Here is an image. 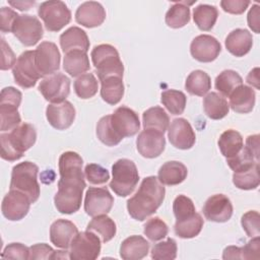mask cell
Masks as SVG:
<instances>
[{"label":"cell","mask_w":260,"mask_h":260,"mask_svg":"<svg viewBox=\"0 0 260 260\" xmlns=\"http://www.w3.org/2000/svg\"><path fill=\"white\" fill-rule=\"evenodd\" d=\"M83 160L75 151L63 152L59 157L58 191L54 203L60 213L72 214L79 210L86 187L82 173Z\"/></svg>","instance_id":"obj_1"},{"label":"cell","mask_w":260,"mask_h":260,"mask_svg":"<svg viewBox=\"0 0 260 260\" xmlns=\"http://www.w3.org/2000/svg\"><path fill=\"white\" fill-rule=\"evenodd\" d=\"M166 189L157 177L149 176L142 180L137 192L128 199L127 210L130 216L143 221L153 214L165 199Z\"/></svg>","instance_id":"obj_2"},{"label":"cell","mask_w":260,"mask_h":260,"mask_svg":"<svg viewBox=\"0 0 260 260\" xmlns=\"http://www.w3.org/2000/svg\"><path fill=\"white\" fill-rule=\"evenodd\" d=\"M36 140V128L29 123H21L10 132L0 134L1 157L8 161H15L22 157Z\"/></svg>","instance_id":"obj_3"},{"label":"cell","mask_w":260,"mask_h":260,"mask_svg":"<svg viewBox=\"0 0 260 260\" xmlns=\"http://www.w3.org/2000/svg\"><path fill=\"white\" fill-rule=\"evenodd\" d=\"M38 173L39 167L31 161L26 160L17 164L12 168L9 189L24 193L29 198L30 202L35 203L41 193L37 178Z\"/></svg>","instance_id":"obj_4"},{"label":"cell","mask_w":260,"mask_h":260,"mask_svg":"<svg viewBox=\"0 0 260 260\" xmlns=\"http://www.w3.org/2000/svg\"><path fill=\"white\" fill-rule=\"evenodd\" d=\"M90 57L100 81L109 76L123 77L124 65L114 46L109 44L98 45L92 49Z\"/></svg>","instance_id":"obj_5"},{"label":"cell","mask_w":260,"mask_h":260,"mask_svg":"<svg viewBox=\"0 0 260 260\" xmlns=\"http://www.w3.org/2000/svg\"><path fill=\"white\" fill-rule=\"evenodd\" d=\"M113 178L110 188L120 197L130 195L139 181L136 165L128 158H120L112 166Z\"/></svg>","instance_id":"obj_6"},{"label":"cell","mask_w":260,"mask_h":260,"mask_svg":"<svg viewBox=\"0 0 260 260\" xmlns=\"http://www.w3.org/2000/svg\"><path fill=\"white\" fill-rule=\"evenodd\" d=\"M38 14L49 31H59L71 21L70 9L60 0L43 2L39 6Z\"/></svg>","instance_id":"obj_7"},{"label":"cell","mask_w":260,"mask_h":260,"mask_svg":"<svg viewBox=\"0 0 260 260\" xmlns=\"http://www.w3.org/2000/svg\"><path fill=\"white\" fill-rule=\"evenodd\" d=\"M101 241L90 231L78 233L71 242L69 257L72 260H94L101 253Z\"/></svg>","instance_id":"obj_8"},{"label":"cell","mask_w":260,"mask_h":260,"mask_svg":"<svg viewBox=\"0 0 260 260\" xmlns=\"http://www.w3.org/2000/svg\"><path fill=\"white\" fill-rule=\"evenodd\" d=\"M14 81L22 88L34 87L42 77L35 60V51H24L12 68Z\"/></svg>","instance_id":"obj_9"},{"label":"cell","mask_w":260,"mask_h":260,"mask_svg":"<svg viewBox=\"0 0 260 260\" xmlns=\"http://www.w3.org/2000/svg\"><path fill=\"white\" fill-rule=\"evenodd\" d=\"M12 32L22 45L31 47L43 38L44 29L37 16L20 14L13 24Z\"/></svg>","instance_id":"obj_10"},{"label":"cell","mask_w":260,"mask_h":260,"mask_svg":"<svg viewBox=\"0 0 260 260\" xmlns=\"http://www.w3.org/2000/svg\"><path fill=\"white\" fill-rule=\"evenodd\" d=\"M39 90L46 101L52 104L63 103L70 93V79L63 73L52 74L40 82Z\"/></svg>","instance_id":"obj_11"},{"label":"cell","mask_w":260,"mask_h":260,"mask_svg":"<svg viewBox=\"0 0 260 260\" xmlns=\"http://www.w3.org/2000/svg\"><path fill=\"white\" fill-rule=\"evenodd\" d=\"M35 60L42 77L55 74L60 68L61 55L53 42H42L35 50Z\"/></svg>","instance_id":"obj_12"},{"label":"cell","mask_w":260,"mask_h":260,"mask_svg":"<svg viewBox=\"0 0 260 260\" xmlns=\"http://www.w3.org/2000/svg\"><path fill=\"white\" fill-rule=\"evenodd\" d=\"M111 125L115 132L123 139L135 135L140 129L138 115L128 107H119L111 115Z\"/></svg>","instance_id":"obj_13"},{"label":"cell","mask_w":260,"mask_h":260,"mask_svg":"<svg viewBox=\"0 0 260 260\" xmlns=\"http://www.w3.org/2000/svg\"><path fill=\"white\" fill-rule=\"evenodd\" d=\"M114 204V198L106 187H89L85 193L84 210L89 216L107 214Z\"/></svg>","instance_id":"obj_14"},{"label":"cell","mask_w":260,"mask_h":260,"mask_svg":"<svg viewBox=\"0 0 260 260\" xmlns=\"http://www.w3.org/2000/svg\"><path fill=\"white\" fill-rule=\"evenodd\" d=\"M30 204L29 198L24 193L17 190H10L2 200V214L8 220H20L28 213Z\"/></svg>","instance_id":"obj_15"},{"label":"cell","mask_w":260,"mask_h":260,"mask_svg":"<svg viewBox=\"0 0 260 260\" xmlns=\"http://www.w3.org/2000/svg\"><path fill=\"white\" fill-rule=\"evenodd\" d=\"M138 152L146 158L159 156L166 147V138L164 133L154 129H144L136 139Z\"/></svg>","instance_id":"obj_16"},{"label":"cell","mask_w":260,"mask_h":260,"mask_svg":"<svg viewBox=\"0 0 260 260\" xmlns=\"http://www.w3.org/2000/svg\"><path fill=\"white\" fill-rule=\"evenodd\" d=\"M168 137L173 146L179 149H190L196 141L191 124L184 118L174 119L168 128Z\"/></svg>","instance_id":"obj_17"},{"label":"cell","mask_w":260,"mask_h":260,"mask_svg":"<svg viewBox=\"0 0 260 260\" xmlns=\"http://www.w3.org/2000/svg\"><path fill=\"white\" fill-rule=\"evenodd\" d=\"M221 51L220 43L212 36L199 35L193 39L190 45L192 57L203 63L214 61Z\"/></svg>","instance_id":"obj_18"},{"label":"cell","mask_w":260,"mask_h":260,"mask_svg":"<svg viewBox=\"0 0 260 260\" xmlns=\"http://www.w3.org/2000/svg\"><path fill=\"white\" fill-rule=\"evenodd\" d=\"M233 204L223 194L210 196L204 203L202 211L206 219L214 222H225L233 215Z\"/></svg>","instance_id":"obj_19"},{"label":"cell","mask_w":260,"mask_h":260,"mask_svg":"<svg viewBox=\"0 0 260 260\" xmlns=\"http://www.w3.org/2000/svg\"><path fill=\"white\" fill-rule=\"evenodd\" d=\"M74 106L65 101L60 104H50L46 109V117L49 124L57 130H65L69 128L75 119Z\"/></svg>","instance_id":"obj_20"},{"label":"cell","mask_w":260,"mask_h":260,"mask_svg":"<svg viewBox=\"0 0 260 260\" xmlns=\"http://www.w3.org/2000/svg\"><path fill=\"white\" fill-rule=\"evenodd\" d=\"M105 19L106 10L101 3L95 1L83 2L75 12L76 22L87 28L100 26Z\"/></svg>","instance_id":"obj_21"},{"label":"cell","mask_w":260,"mask_h":260,"mask_svg":"<svg viewBox=\"0 0 260 260\" xmlns=\"http://www.w3.org/2000/svg\"><path fill=\"white\" fill-rule=\"evenodd\" d=\"M77 234V226L68 219H57L50 228V240L52 244L64 250L70 248L71 242Z\"/></svg>","instance_id":"obj_22"},{"label":"cell","mask_w":260,"mask_h":260,"mask_svg":"<svg viewBox=\"0 0 260 260\" xmlns=\"http://www.w3.org/2000/svg\"><path fill=\"white\" fill-rule=\"evenodd\" d=\"M226 50L236 57H243L250 52L253 46L252 34L244 28L232 30L224 41Z\"/></svg>","instance_id":"obj_23"},{"label":"cell","mask_w":260,"mask_h":260,"mask_svg":"<svg viewBox=\"0 0 260 260\" xmlns=\"http://www.w3.org/2000/svg\"><path fill=\"white\" fill-rule=\"evenodd\" d=\"M89 45L90 43L86 32L78 26H71L60 36V46L64 54L73 50L87 52Z\"/></svg>","instance_id":"obj_24"},{"label":"cell","mask_w":260,"mask_h":260,"mask_svg":"<svg viewBox=\"0 0 260 260\" xmlns=\"http://www.w3.org/2000/svg\"><path fill=\"white\" fill-rule=\"evenodd\" d=\"M230 107L236 113L247 114L250 113L256 101V93L250 86L241 84L230 94Z\"/></svg>","instance_id":"obj_25"},{"label":"cell","mask_w":260,"mask_h":260,"mask_svg":"<svg viewBox=\"0 0 260 260\" xmlns=\"http://www.w3.org/2000/svg\"><path fill=\"white\" fill-rule=\"evenodd\" d=\"M149 243L142 236H130L120 246V256L124 260H140L147 256Z\"/></svg>","instance_id":"obj_26"},{"label":"cell","mask_w":260,"mask_h":260,"mask_svg":"<svg viewBox=\"0 0 260 260\" xmlns=\"http://www.w3.org/2000/svg\"><path fill=\"white\" fill-rule=\"evenodd\" d=\"M188 175L187 167L178 160L165 162L158 170L157 179L162 185L175 186L185 181Z\"/></svg>","instance_id":"obj_27"},{"label":"cell","mask_w":260,"mask_h":260,"mask_svg":"<svg viewBox=\"0 0 260 260\" xmlns=\"http://www.w3.org/2000/svg\"><path fill=\"white\" fill-rule=\"evenodd\" d=\"M64 70L73 77L80 76L89 70V59L86 52L82 50H73L67 52L63 59Z\"/></svg>","instance_id":"obj_28"},{"label":"cell","mask_w":260,"mask_h":260,"mask_svg":"<svg viewBox=\"0 0 260 260\" xmlns=\"http://www.w3.org/2000/svg\"><path fill=\"white\" fill-rule=\"evenodd\" d=\"M123 77L109 76L101 80V96L109 105H117L124 95Z\"/></svg>","instance_id":"obj_29"},{"label":"cell","mask_w":260,"mask_h":260,"mask_svg":"<svg viewBox=\"0 0 260 260\" xmlns=\"http://www.w3.org/2000/svg\"><path fill=\"white\" fill-rule=\"evenodd\" d=\"M203 109L208 118L220 120L229 114L230 105L220 93L211 91L203 99Z\"/></svg>","instance_id":"obj_30"},{"label":"cell","mask_w":260,"mask_h":260,"mask_svg":"<svg viewBox=\"0 0 260 260\" xmlns=\"http://www.w3.org/2000/svg\"><path fill=\"white\" fill-rule=\"evenodd\" d=\"M217 144L221 154L226 158L236 156L244 147L241 133L234 129H228L222 132L218 138Z\"/></svg>","instance_id":"obj_31"},{"label":"cell","mask_w":260,"mask_h":260,"mask_svg":"<svg viewBox=\"0 0 260 260\" xmlns=\"http://www.w3.org/2000/svg\"><path fill=\"white\" fill-rule=\"evenodd\" d=\"M86 230L93 232L94 234L100 236L103 243L111 241L115 237L117 232L115 221L107 214L93 216V218L88 222Z\"/></svg>","instance_id":"obj_32"},{"label":"cell","mask_w":260,"mask_h":260,"mask_svg":"<svg viewBox=\"0 0 260 260\" xmlns=\"http://www.w3.org/2000/svg\"><path fill=\"white\" fill-rule=\"evenodd\" d=\"M144 129H154L165 133L170 125V118L166 111L160 107H152L142 114Z\"/></svg>","instance_id":"obj_33"},{"label":"cell","mask_w":260,"mask_h":260,"mask_svg":"<svg viewBox=\"0 0 260 260\" xmlns=\"http://www.w3.org/2000/svg\"><path fill=\"white\" fill-rule=\"evenodd\" d=\"M204 220L202 216L195 212L192 216L182 219L176 220L174 231L175 234L182 239H191L198 236L203 228Z\"/></svg>","instance_id":"obj_34"},{"label":"cell","mask_w":260,"mask_h":260,"mask_svg":"<svg viewBox=\"0 0 260 260\" xmlns=\"http://www.w3.org/2000/svg\"><path fill=\"white\" fill-rule=\"evenodd\" d=\"M218 17V10L213 5L200 4L193 9V20L201 30H210Z\"/></svg>","instance_id":"obj_35"},{"label":"cell","mask_w":260,"mask_h":260,"mask_svg":"<svg viewBox=\"0 0 260 260\" xmlns=\"http://www.w3.org/2000/svg\"><path fill=\"white\" fill-rule=\"evenodd\" d=\"M185 88L190 94L203 96L211 88L210 77L203 70H194L188 75Z\"/></svg>","instance_id":"obj_36"},{"label":"cell","mask_w":260,"mask_h":260,"mask_svg":"<svg viewBox=\"0 0 260 260\" xmlns=\"http://www.w3.org/2000/svg\"><path fill=\"white\" fill-rule=\"evenodd\" d=\"M234 185L241 190H253L260 184L259 162H255L248 169L235 172L233 175Z\"/></svg>","instance_id":"obj_37"},{"label":"cell","mask_w":260,"mask_h":260,"mask_svg":"<svg viewBox=\"0 0 260 260\" xmlns=\"http://www.w3.org/2000/svg\"><path fill=\"white\" fill-rule=\"evenodd\" d=\"M190 8L185 1L176 2L166 13V23L172 28H180L190 21Z\"/></svg>","instance_id":"obj_38"},{"label":"cell","mask_w":260,"mask_h":260,"mask_svg":"<svg viewBox=\"0 0 260 260\" xmlns=\"http://www.w3.org/2000/svg\"><path fill=\"white\" fill-rule=\"evenodd\" d=\"M241 84H243V78L237 71L231 69L221 71L215 78V88L222 96H230Z\"/></svg>","instance_id":"obj_39"},{"label":"cell","mask_w":260,"mask_h":260,"mask_svg":"<svg viewBox=\"0 0 260 260\" xmlns=\"http://www.w3.org/2000/svg\"><path fill=\"white\" fill-rule=\"evenodd\" d=\"M160 102L172 115H181L185 111L187 98L181 90L167 89L161 92Z\"/></svg>","instance_id":"obj_40"},{"label":"cell","mask_w":260,"mask_h":260,"mask_svg":"<svg viewBox=\"0 0 260 260\" xmlns=\"http://www.w3.org/2000/svg\"><path fill=\"white\" fill-rule=\"evenodd\" d=\"M74 91L82 100H87L95 95L99 89V82L92 73H83L74 81Z\"/></svg>","instance_id":"obj_41"},{"label":"cell","mask_w":260,"mask_h":260,"mask_svg":"<svg viewBox=\"0 0 260 260\" xmlns=\"http://www.w3.org/2000/svg\"><path fill=\"white\" fill-rule=\"evenodd\" d=\"M96 136L107 146H115L122 141V138L115 132L111 125V115L102 117L96 124Z\"/></svg>","instance_id":"obj_42"},{"label":"cell","mask_w":260,"mask_h":260,"mask_svg":"<svg viewBox=\"0 0 260 260\" xmlns=\"http://www.w3.org/2000/svg\"><path fill=\"white\" fill-rule=\"evenodd\" d=\"M177 243L174 239L168 238L166 241L155 244L151 249V258L154 260H174L177 257Z\"/></svg>","instance_id":"obj_43"},{"label":"cell","mask_w":260,"mask_h":260,"mask_svg":"<svg viewBox=\"0 0 260 260\" xmlns=\"http://www.w3.org/2000/svg\"><path fill=\"white\" fill-rule=\"evenodd\" d=\"M169 233V228L167 223L157 216L149 218L145 224L143 234L152 242L162 240L167 237Z\"/></svg>","instance_id":"obj_44"},{"label":"cell","mask_w":260,"mask_h":260,"mask_svg":"<svg viewBox=\"0 0 260 260\" xmlns=\"http://www.w3.org/2000/svg\"><path fill=\"white\" fill-rule=\"evenodd\" d=\"M17 109L18 108L14 106L0 105V119H1L0 129L2 132L12 130L13 128H15L20 124L21 118Z\"/></svg>","instance_id":"obj_45"},{"label":"cell","mask_w":260,"mask_h":260,"mask_svg":"<svg viewBox=\"0 0 260 260\" xmlns=\"http://www.w3.org/2000/svg\"><path fill=\"white\" fill-rule=\"evenodd\" d=\"M173 211L176 220H182L192 216L196 212V209L193 201L189 197L185 195H179L173 202Z\"/></svg>","instance_id":"obj_46"},{"label":"cell","mask_w":260,"mask_h":260,"mask_svg":"<svg viewBox=\"0 0 260 260\" xmlns=\"http://www.w3.org/2000/svg\"><path fill=\"white\" fill-rule=\"evenodd\" d=\"M84 176L86 180L93 185L105 184L110 179L109 171L98 164L86 165L84 169Z\"/></svg>","instance_id":"obj_47"},{"label":"cell","mask_w":260,"mask_h":260,"mask_svg":"<svg viewBox=\"0 0 260 260\" xmlns=\"http://www.w3.org/2000/svg\"><path fill=\"white\" fill-rule=\"evenodd\" d=\"M226 162H228L229 167L235 173V172H239V171L248 169L251 166H253L255 162H259V161L255 160V158L251 155V153L244 146L242 148V150L236 156L226 158Z\"/></svg>","instance_id":"obj_48"},{"label":"cell","mask_w":260,"mask_h":260,"mask_svg":"<svg viewBox=\"0 0 260 260\" xmlns=\"http://www.w3.org/2000/svg\"><path fill=\"white\" fill-rule=\"evenodd\" d=\"M260 216L258 211L250 210L243 214L241 218V224L243 230L247 234L248 237H258L260 234V225H259Z\"/></svg>","instance_id":"obj_49"},{"label":"cell","mask_w":260,"mask_h":260,"mask_svg":"<svg viewBox=\"0 0 260 260\" xmlns=\"http://www.w3.org/2000/svg\"><path fill=\"white\" fill-rule=\"evenodd\" d=\"M1 257L4 259H29V248L21 243H11L5 247Z\"/></svg>","instance_id":"obj_50"},{"label":"cell","mask_w":260,"mask_h":260,"mask_svg":"<svg viewBox=\"0 0 260 260\" xmlns=\"http://www.w3.org/2000/svg\"><path fill=\"white\" fill-rule=\"evenodd\" d=\"M21 99H22L21 92L15 87L13 86L4 87L1 90V94H0V105H9V106H14L18 108L20 106Z\"/></svg>","instance_id":"obj_51"},{"label":"cell","mask_w":260,"mask_h":260,"mask_svg":"<svg viewBox=\"0 0 260 260\" xmlns=\"http://www.w3.org/2000/svg\"><path fill=\"white\" fill-rule=\"evenodd\" d=\"M54 253L55 250L45 243L35 244L29 247V259L31 260L53 259Z\"/></svg>","instance_id":"obj_52"},{"label":"cell","mask_w":260,"mask_h":260,"mask_svg":"<svg viewBox=\"0 0 260 260\" xmlns=\"http://www.w3.org/2000/svg\"><path fill=\"white\" fill-rule=\"evenodd\" d=\"M0 19H1V31L2 32H10L12 31L13 24L18 17L19 14H17L14 10H12L9 7H1L0 10Z\"/></svg>","instance_id":"obj_53"},{"label":"cell","mask_w":260,"mask_h":260,"mask_svg":"<svg viewBox=\"0 0 260 260\" xmlns=\"http://www.w3.org/2000/svg\"><path fill=\"white\" fill-rule=\"evenodd\" d=\"M250 1L247 0H222L220 6L223 11L231 14H242L246 11Z\"/></svg>","instance_id":"obj_54"},{"label":"cell","mask_w":260,"mask_h":260,"mask_svg":"<svg viewBox=\"0 0 260 260\" xmlns=\"http://www.w3.org/2000/svg\"><path fill=\"white\" fill-rule=\"evenodd\" d=\"M1 48H2V62L1 70H8L12 68L16 63V57L11 50V48L6 44L4 38H1Z\"/></svg>","instance_id":"obj_55"},{"label":"cell","mask_w":260,"mask_h":260,"mask_svg":"<svg viewBox=\"0 0 260 260\" xmlns=\"http://www.w3.org/2000/svg\"><path fill=\"white\" fill-rule=\"evenodd\" d=\"M242 248V259H258L259 258V236L253 237L244 247Z\"/></svg>","instance_id":"obj_56"},{"label":"cell","mask_w":260,"mask_h":260,"mask_svg":"<svg viewBox=\"0 0 260 260\" xmlns=\"http://www.w3.org/2000/svg\"><path fill=\"white\" fill-rule=\"evenodd\" d=\"M259 6L254 4L252 8L248 12L247 20L249 27L256 34H259V25H260V16H259Z\"/></svg>","instance_id":"obj_57"},{"label":"cell","mask_w":260,"mask_h":260,"mask_svg":"<svg viewBox=\"0 0 260 260\" xmlns=\"http://www.w3.org/2000/svg\"><path fill=\"white\" fill-rule=\"evenodd\" d=\"M245 147L255 158V160L259 161V135H249L246 139Z\"/></svg>","instance_id":"obj_58"},{"label":"cell","mask_w":260,"mask_h":260,"mask_svg":"<svg viewBox=\"0 0 260 260\" xmlns=\"http://www.w3.org/2000/svg\"><path fill=\"white\" fill-rule=\"evenodd\" d=\"M223 259H242V248L237 246H229L223 250Z\"/></svg>","instance_id":"obj_59"},{"label":"cell","mask_w":260,"mask_h":260,"mask_svg":"<svg viewBox=\"0 0 260 260\" xmlns=\"http://www.w3.org/2000/svg\"><path fill=\"white\" fill-rule=\"evenodd\" d=\"M35 3H36L35 1H9L8 2L9 5L21 11H27L28 9H30L31 6L35 5Z\"/></svg>","instance_id":"obj_60"},{"label":"cell","mask_w":260,"mask_h":260,"mask_svg":"<svg viewBox=\"0 0 260 260\" xmlns=\"http://www.w3.org/2000/svg\"><path fill=\"white\" fill-rule=\"evenodd\" d=\"M259 68H254L253 70L250 71V73L248 74L246 80L249 84H251L252 86H255L257 89H259Z\"/></svg>","instance_id":"obj_61"},{"label":"cell","mask_w":260,"mask_h":260,"mask_svg":"<svg viewBox=\"0 0 260 260\" xmlns=\"http://www.w3.org/2000/svg\"><path fill=\"white\" fill-rule=\"evenodd\" d=\"M66 258H69V252L67 251H57L55 250V253L53 255V259H66Z\"/></svg>","instance_id":"obj_62"}]
</instances>
